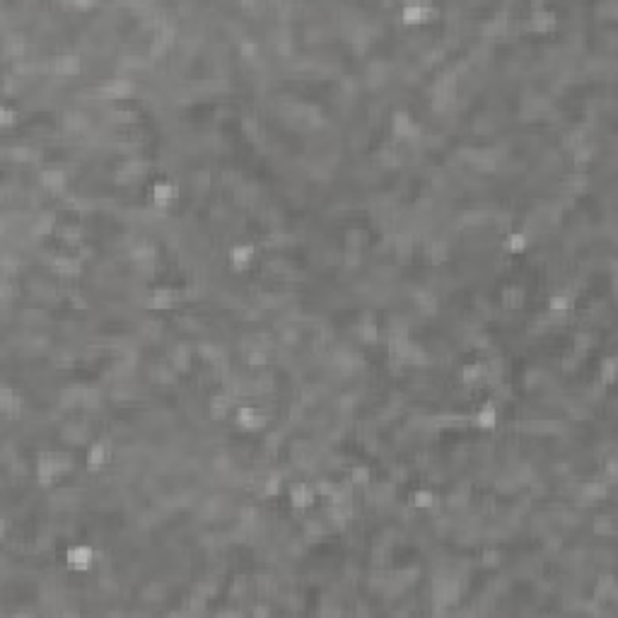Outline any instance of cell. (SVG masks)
<instances>
[{"label":"cell","instance_id":"3","mask_svg":"<svg viewBox=\"0 0 618 618\" xmlns=\"http://www.w3.org/2000/svg\"><path fill=\"white\" fill-rule=\"evenodd\" d=\"M526 247V237L522 235V232H515V235H510V251H522V249Z\"/></svg>","mask_w":618,"mask_h":618},{"label":"cell","instance_id":"1","mask_svg":"<svg viewBox=\"0 0 618 618\" xmlns=\"http://www.w3.org/2000/svg\"><path fill=\"white\" fill-rule=\"evenodd\" d=\"M90 560H92V551L87 546H75L68 551V565L70 567H78V570H85V567L90 565Z\"/></svg>","mask_w":618,"mask_h":618},{"label":"cell","instance_id":"4","mask_svg":"<svg viewBox=\"0 0 618 618\" xmlns=\"http://www.w3.org/2000/svg\"><path fill=\"white\" fill-rule=\"evenodd\" d=\"M413 500H415V505H418V507H430V505H433V493H428V490H418Z\"/></svg>","mask_w":618,"mask_h":618},{"label":"cell","instance_id":"2","mask_svg":"<svg viewBox=\"0 0 618 618\" xmlns=\"http://www.w3.org/2000/svg\"><path fill=\"white\" fill-rule=\"evenodd\" d=\"M548 307H551V312L556 317H563V314H567V309H570V299H567V295H553Z\"/></svg>","mask_w":618,"mask_h":618}]
</instances>
